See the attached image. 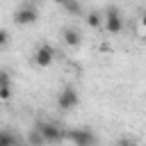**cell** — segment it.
I'll list each match as a JSON object with an SVG mask.
<instances>
[{"label":"cell","instance_id":"5b68a950","mask_svg":"<svg viewBox=\"0 0 146 146\" xmlns=\"http://www.w3.org/2000/svg\"><path fill=\"white\" fill-rule=\"evenodd\" d=\"M105 30L110 34H119L123 30V16H121L119 7H114V5L105 9Z\"/></svg>","mask_w":146,"mask_h":146},{"label":"cell","instance_id":"6da1fadb","mask_svg":"<svg viewBox=\"0 0 146 146\" xmlns=\"http://www.w3.org/2000/svg\"><path fill=\"white\" fill-rule=\"evenodd\" d=\"M66 139L73 141V146H96L98 144V137L89 128H71L66 132Z\"/></svg>","mask_w":146,"mask_h":146},{"label":"cell","instance_id":"52a82bcc","mask_svg":"<svg viewBox=\"0 0 146 146\" xmlns=\"http://www.w3.org/2000/svg\"><path fill=\"white\" fill-rule=\"evenodd\" d=\"M62 41H64L68 48H78V46L82 43V32H80L78 27H73V25H66V27L62 30Z\"/></svg>","mask_w":146,"mask_h":146},{"label":"cell","instance_id":"7c38bea8","mask_svg":"<svg viewBox=\"0 0 146 146\" xmlns=\"http://www.w3.org/2000/svg\"><path fill=\"white\" fill-rule=\"evenodd\" d=\"M114 146H137V141H135L132 137H121V139H116Z\"/></svg>","mask_w":146,"mask_h":146},{"label":"cell","instance_id":"5bb4252c","mask_svg":"<svg viewBox=\"0 0 146 146\" xmlns=\"http://www.w3.org/2000/svg\"><path fill=\"white\" fill-rule=\"evenodd\" d=\"M141 25H144V27H146V11H144V14H141Z\"/></svg>","mask_w":146,"mask_h":146},{"label":"cell","instance_id":"ba28073f","mask_svg":"<svg viewBox=\"0 0 146 146\" xmlns=\"http://www.w3.org/2000/svg\"><path fill=\"white\" fill-rule=\"evenodd\" d=\"M87 25H89L91 30H96V27L105 25V16H103L100 11H89V14H87Z\"/></svg>","mask_w":146,"mask_h":146},{"label":"cell","instance_id":"30bf717a","mask_svg":"<svg viewBox=\"0 0 146 146\" xmlns=\"http://www.w3.org/2000/svg\"><path fill=\"white\" fill-rule=\"evenodd\" d=\"M27 144H30V146H46V139H43V135H41L36 128H32V130L27 132Z\"/></svg>","mask_w":146,"mask_h":146},{"label":"cell","instance_id":"3957f363","mask_svg":"<svg viewBox=\"0 0 146 146\" xmlns=\"http://www.w3.org/2000/svg\"><path fill=\"white\" fill-rule=\"evenodd\" d=\"M78 103H80V94H78V89H75L73 84H66V87L59 91V96H57V107H59L62 112H68V110L78 107Z\"/></svg>","mask_w":146,"mask_h":146},{"label":"cell","instance_id":"9c48e42d","mask_svg":"<svg viewBox=\"0 0 146 146\" xmlns=\"http://www.w3.org/2000/svg\"><path fill=\"white\" fill-rule=\"evenodd\" d=\"M62 9L66 11V14H71V16H80V14H84V7L80 5V2H62Z\"/></svg>","mask_w":146,"mask_h":146},{"label":"cell","instance_id":"8fae6325","mask_svg":"<svg viewBox=\"0 0 146 146\" xmlns=\"http://www.w3.org/2000/svg\"><path fill=\"white\" fill-rule=\"evenodd\" d=\"M0 146H18V137L11 130H2L0 135Z\"/></svg>","mask_w":146,"mask_h":146},{"label":"cell","instance_id":"4fadbf2b","mask_svg":"<svg viewBox=\"0 0 146 146\" xmlns=\"http://www.w3.org/2000/svg\"><path fill=\"white\" fill-rule=\"evenodd\" d=\"M7 43H9V30L2 27V30H0V48H5Z\"/></svg>","mask_w":146,"mask_h":146},{"label":"cell","instance_id":"7a4b0ae2","mask_svg":"<svg viewBox=\"0 0 146 146\" xmlns=\"http://www.w3.org/2000/svg\"><path fill=\"white\" fill-rule=\"evenodd\" d=\"M14 21L18 25H32L39 21V9L34 2H23L16 11H14Z\"/></svg>","mask_w":146,"mask_h":146},{"label":"cell","instance_id":"277c9868","mask_svg":"<svg viewBox=\"0 0 146 146\" xmlns=\"http://www.w3.org/2000/svg\"><path fill=\"white\" fill-rule=\"evenodd\" d=\"M34 128L43 135L46 144H57V141H62V137H66V135L62 132V128H59L57 123H52V121H36Z\"/></svg>","mask_w":146,"mask_h":146},{"label":"cell","instance_id":"8992f818","mask_svg":"<svg viewBox=\"0 0 146 146\" xmlns=\"http://www.w3.org/2000/svg\"><path fill=\"white\" fill-rule=\"evenodd\" d=\"M52 62H55V50H52V46L41 43V46L34 50V64H36L39 68H48Z\"/></svg>","mask_w":146,"mask_h":146}]
</instances>
